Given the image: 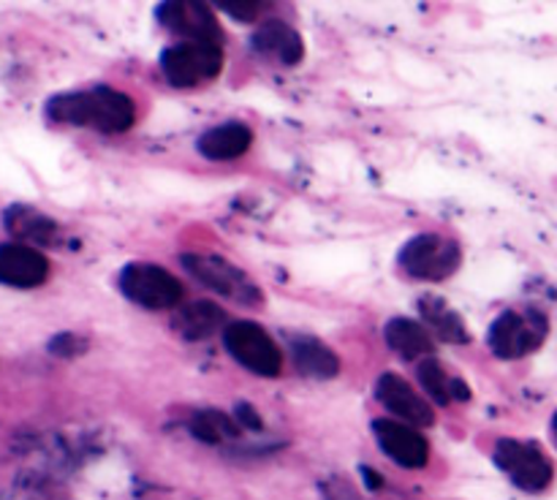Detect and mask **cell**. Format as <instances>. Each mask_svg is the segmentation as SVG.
<instances>
[{
    "instance_id": "cell-1",
    "label": "cell",
    "mask_w": 557,
    "mask_h": 500,
    "mask_svg": "<svg viewBox=\"0 0 557 500\" xmlns=\"http://www.w3.org/2000/svg\"><path fill=\"white\" fill-rule=\"evenodd\" d=\"M49 117L65 125H87L101 134H123L134 125L136 103L114 87L65 92L47 103Z\"/></svg>"
},
{
    "instance_id": "cell-2",
    "label": "cell",
    "mask_w": 557,
    "mask_h": 500,
    "mask_svg": "<svg viewBox=\"0 0 557 500\" xmlns=\"http://www.w3.org/2000/svg\"><path fill=\"white\" fill-rule=\"evenodd\" d=\"M549 321L539 310H506L490 326L487 342L495 357L520 359L536 351L547 340Z\"/></svg>"
},
{
    "instance_id": "cell-3",
    "label": "cell",
    "mask_w": 557,
    "mask_h": 500,
    "mask_svg": "<svg viewBox=\"0 0 557 500\" xmlns=\"http://www.w3.org/2000/svg\"><path fill=\"white\" fill-rule=\"evenodd\" d=\"M460 245L441 234H419L400 250V266L419 280H444L460 266Z\"/></svg>"
},
{
    "instance_id": "cell-4",
    "label": "cell",
    "mask_w": 557,
    "mask_h": 500,
    "mask_svg": "<svg viewBox=\"0 0 557 500\" xmlns=\"http://www.w3.org/2000/svg\"><path fill=\"white\" fill-rule=\"evenodd\" d=\"M161 68L169 85L196 87L207 79H215L223 68V49L218 43H174L161 52Z\"/></svg>"
},
{
    "instance_id": "cell-5",
    "label": "cell",
    "mask_w": 557,
    "mask_h": 500,
    "mask_svg": "<svg viewBox=\"0 0 557 500\" xmlns=\"http://www.w3.org/2000/svg\"><path fill=\"white\" fill-rule=\"evenodd\" d=\"M120 288L134 304L147 310L177 308L183 299V283L158 264H128L120 275Z\"/></svg>"
},
{
    "instance_id": "cell-6",
    "label": "cell",
    "mask_w": 557,
    "mask_h": 500,
    "mask_svg": "<svg viewBox=\"0 0 557 500\" xmlns=\"http://www.w3.org/2000/svg\"><path fill=\"white\" fill-rule=\"evenodd\" d=\"M226 351L243 364L245 370L264 378H275L283 367V357L277 351L275 340L253 321H234L223 329Z\"/></svg>"
},
{
    "instance_id": "cell-7",
    "label": "cell",
    "mask_w": 557,
    "mask_h": 500,
    "mask_svg": "<svg viewBox=\"0 0 557 500\" xmlns=\"http://www.w3.org/2000/svg\"><path fill=\"white\" fill-rule=\"evenodd\" d=\"M183 264L196 280L205 283L207 288H212L221 297L234 299L239 304H256L261 302V288L245 275L239 266H234L232 261L221 259V255L210 253H185Z\"/></svg>"
},
{
    "instance_id": "cell-8",
    "label": "cell",
    "mask_w": 557,
    "mask_h": 500,
    "mask_svg": "<svg viewBox=\"0 0 557 500\" xmlns=\"http://www.w3.org/2000/svg\"><path fill=\"white\" fill-rule=\"evenodd\" d=\"M495 465L525 492H542L553 482V462L536 443L504 438L495 446Z\"/></svg>"
},
{
    "instance_id": "cell-9",
    "label": "cell",
    "mask_w": 557,
    "mask_h": 500,
    "mask_svg": "<svg viewBox=\"0 0 557 500\" xmlns=\"http://www.w3.org/2000/svg\"><path fill=\"white\" fill-rule=\"evenodd\" d=\"M156 16L169 27L172 33L190 38L194 43H218L221 47L223 33L218 27L215 14L207 3H188V0H172V3H161L156 9Z\"/></svg>"
},
{
    "instance_id": "cell-10",
    "label": "cell",
    "mask_w": 557,
    "mask_h": 500,
    "mask_svg": "<svg viewBox=\"0 0 557 500\" xmlns=\"http://www.w3.org/2000/svg\"><path fill=\"white\" fill-rule=\"evenodd\" d=\"M375 397H379V402L386 408V411L400 416L403 424H408V427L413 429L430 427V424L435 422L430 402L424 400L422 395H417L413 386L408 384L406 378H400V375L395 373L381 375L379 384H375Z\"/></svg>"
},
{
    "instance_id": "cell-11",
    "label": "cell",
    "mask_w": 557,
    "mask_h": 500,
    "mask_svg": "<svg viewBox=\"0 0 557 500\" xmlns=\"http://www.w3.org/2000/svg\"><path fill=\"white\" fill-rule=\"evenodd\" d=\"M373 433L384 454H389L403 467H424L430 460V446L422 433L395 418H379L373 422Z\"/></svg>"
},
{
    "instance_id": "cell-12",
    "label": "cell",
    "mask_w": 557,
    "mask_h": 500,
    "mask_svg": "<svg viewBox=\"0 0 557 500\" xmlns=\"http://www.w3.org/2000/svg\"><path fill=\"white\" fill-rule=\"evenodd\" d=\"M49 261L33 245H0V283L11 288H36L47 280Z\"/></svg>"
},
{
    "instance_id": "cell-13",
    "label": "cell",
    "mask_w": 557,
    "mask_h": 500,
    "mask_svg": "<svg viewBox=\"0 0 557 500\" xmlns=\"http://www.w3.org/2000/svg\"><path fill=\"white\" fill-rule=\"evenodd\" d=\"M253 49H259L261 54L281 60V63L286 65H297L305 54L302 36H299L292 25L277 20L264 22V25L253 33Z\"/></svg>"
},
{
    "instance_id": "cell-14",
    "label": "cell",
    "mask_w": 557,
    "mask_h": 500,
    "mask_svg": "<svg viewBox=\"0 0 557 500\" xmlns=\"http://www.w3.org/2000/svg\"><path fill=\"white\" fill-rule=\"evenodd\" d=\"M253 145V130L245 123H223L201 134L199 152L210 161H232L245 155Z\"/></svg>"
},
{
    "instance_id": "cell-15",
    "label": "cell",
    "mask_w": 557,
    "mask_h": 500,
    "mask_svg": "<svg viewBox=\"0 0 557 500\" xmlns=\"http://www.w3.org/2000/svg\"><path fill=\"white\" fill-rule=\"evenodd\" d=\"M384 337L392 351L400 353L403 359H419L433 351V337L428 326L413 318H392L384 326Z\"/></svg>"
},
{
    "instance_id": "cell-16",
    "label": "cell",
    "mask_w": 557,
    "mask_h": 500,
    "mask_svg": "<svg viewBox=\"0 0 557 500\" xmlns=\"http://www.w3.org/2000/svg\"><path fill=\"white\" fill-rule=\"evenodd\" d=\"M292 353L297 367L310 378H335L341 373V359L335 351L313 337H292Z\"/></svg>"
},
{
    "instance_id": "cell-17",
    "label": "cell",
    "mask_w": 557,
    "mask_h": 500,
    "mask_svg": "<svg viewBox=\"0 0 557 500\" xmlns=\"http://www.w3.org/2000/svg\"><path fill=\"white\" fill-rule=\"evenodd\" d=\"M419 380H422L424 391H428L438 405H449L451 400H468V397H471V389H468L460 378L446 373V367L438 359H424V362L419 364Z\"/></svg>"
},
{
    "instance_id": "cell-18",
    "label": "cell",
    "mask_w": 557,
    "mask_h": 500,
    "mask_svg": "<svg viewBox=\"0 0 557 500\" xmlns=\"http://www.w3.org/2000/svg\"><path fill=\"white\" fill-rule=\"evenodd\" d=\"M226 324V313L212 302H194L174 315V326L185 340H205Z\"/></svg>"
},
{
    "instance_id": "cell-19",
    "label": "cell",
    "mask_w": 557,
    "mask_h": 500,
    "mask_svg": "<svg viewBox=\"0 0 557 500\" xmlns=\"http://www.w3.org/2000/svg\"><path fill=\"white\" fill-rule=\"evenodd\" d=\"M419 310H422L424 321H428L430 329L446 342H468V329H466V321L438 297H424L419 302ZM428 329V332H430Z\"/></svg>"
},
{
    "instance_id": "cell-20",
    "label": "cell",
    "mask_w": 557,
    "mask_h": 500,
    "mask_svg": "<svg viewBox=\"0 0 557 500\" xmlns=\"http://www.w3.org/2000/svg\"><path fill=\"white\" fill-rule=\"evenodd\" d=\"M190 433L205 443H223L228 438H237L239 424L223 411H199L190 418Z\"/></svg>"
},
{
    "instance_id": "cell-21",
    "label": "cell",
    "mask_w": 557,
    "mask_h": 500,
    "mask_svg": "<svg viewBox=\"0 0 557 500\" xmlns=\"http://www.w3.org/2000/svg\"><path fill=\"white\" fill-rule=\"evenodd\" d=\"M9 228L11 234H16L25 242L47 245L54 237V223L47 215H38V212L25 210V207H16V210L9 212Z\"/></svg>"
},
{
    "instance_id": "cell-22",
    "label": "cell",
    "mask_w": 557,
    "mask_h": 500,
    "mask_svg": "<svg viewBox=\"0 0 557 500\" xmlns=\"http://www.w3.org/2000/svg\"><path fill=\"white\" fill-rule=\"evenodd\" d=\"M218 5H221L226 14L237 16V20H256L261 11V3H253V0H218Z\"/></svg>"
},
{
    "instance_id": "cell-23",
    "label": "cell",
    "mask_w": 557,
    "mask_h": 500,
    "mask_svg": "<svg viewBox=\"0 0 557 500\" xmlns=\"http://www.w3.org/2000/svg\"><path fill=\"white\" fill-rule=\"evenodd\" d=\"M234 422H237L239 427H248V429L261 427L259 413H256V408H250L248 402H237V408H234Z\"/></svg>"
},
{
    "instance_id": "cell-24",
    "label": "cell",
    "mask_w": 557,
    "mask_h": 500,
    "mask_svg": "<svg viewBox=\"0 0 557 500\" xmlns=\"http://www.w3.org/2000/svg\"><path fill=\"white\" fill-rule=\"evenodd\" d=\"M362 476L368 478V482H370V489H379V487H381V476H375V473L370 471V467H364Z\"/></svg>"
},
{
    "instance_id": "cell-25",
    "label": "cell",
    "mask_w": 557,
    "mask_h": 500,
    "mask_svg": "<svg viewBox=\"0 0 557 500\" xmlns=\"http://www.w3.org/2000/svg\"><path fill=\"white\" fill-rule=\"evenodd\" d=\"M553 435H555V443H557V413H555V418H553Z\"/></svg>"
}]
</instances>
